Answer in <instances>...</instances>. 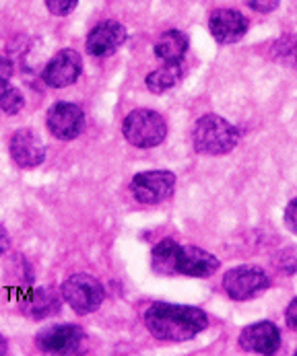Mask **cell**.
Returning a JSON list of instances; mask_svg holds the SVG:
<instances>
[{
	"label": "cell",
	"instance_id": "cell-1",
	"mask_svg": "<svg viewBox=\"0 0 297 356\" xmlns=\"http://www.w3.org/2000/svg\"><path fill=\"white\" fill-rule=\"evenodd\" d=\"M145 325L161 342H186L206 330L208 317L198 307L153 303L145 311Z\"/></svg>",
	"mask_w": 297,
	"mask_h": 356
},
{
	"label": "cell",
	"instance_id": "cell-2",
	"mask_svg": "<svg viewBox=\"0 0 297 356\" xmlns=\"http://www.w3.org/2000/svg\"><path fill=\"white\" fill-rule=\"evenodd\" d=\"M151 264L157 274L165 276L206 278L219 270V259L213 254L192 245H180L172 239H165L153 248Z\"/></svg>",
	"mask_w": 297,
	"mask_h": 356
},
{
	"label": "cell",
	"instance_id": "cell-3",
	"mask_svg": "<svg viewBox=\"0 0 297 356\" xmlns=\"http://www.w3.org/2000/svg\"><path fill=\"white\" fill-rule=\"evenodd\" d=\"M192 140H195L197 153L219 156V154L231 153L238 147L240 132L236 126H231L221 115L208 113L197 122Z\"/></svg>",
	"mask_w": 297,
	"mask_h": 356
},
{
	"label": "cell",
	"instance_id": "cell-4",
	"mask_svg": "<svg viewBox=\"0 0 297 356\" xmlns=\"http://www.w3.org/2000/svg\"><path fill=\"white\" fill-rule=\"evenodd\" d=\"M124 138L139 149L159 147L167 136V124L161 113L153 109H135L124 118Z\"/></svg>",
	"mask_w": 297,
	"mask_h": 356
},
{
	"label": "cell",
	"instance_id": "cell-5",
	"mask_svg": "<svg viewBox=\"0 0 297 356\" xmlns=\"http://www.w3.org/2000/svg\"><path fill=\"white\" fill-rule=\"evenodd\" d=\"M62 299L79 315H87L98 311L105 295L98 278L89 274H73L62 282Z\"/></svg>",
	"mask_w": 297,
	"mask_h": 356
},
{
	"label": "cell",
	"instance_id": "cell-6",
	"mask_svg": "<svg viewBox=\"0 0 297 356\" xmlns=\"http://www.w3.org/2000/svg\"><path fill=\"white\" fill-rule=\"evenodd\" d=\"M271 286L268 274L260 266H238L225 272L223 289L234 301H247Z\"/></svg>",
	"mask_w": 297,
	"mask_h": 356
},
{
	"label": "cell",
	"instance_id": "cell-7",
	"mask_svg": "<svg viewBox=\"0 0 297 356\" xmlns=\"http://www.w3.org/2000/svg\"><path fill=\"white\" fill-rule=\"evenodd\" d=\"M176 190V175L172 171H143L130 184L132 196L141 204H161L172 198Z\"/></svg>",
	"mask_w": 297,
	"mask_h": 356
},
{
	"label": "cell",
	"instance_id": "cell-8",
	"mask_svg": "<svg viewBox=\"0 0 297 356\" xmlns=\"http://www.w3.org/2000/svg\"><path fill=\"white\" fill-rule=\"evenodd\" d=\"M85 342V332L79 325L62 323L42 330L36 338V344L46 355H77Z\"/></svg>",
	"mask_w": 297,
	"mask_h": 356
},
{
	"label": "cell",
	"instance_id": "cell-9",
	"mask_svg": "<svg viewBox=\"0 0 297 356\" xmlns=\"http://www.w3.org/2000/svg\"><path fill=\"white\" fill-rule=\"evenodd\" d=\"M83 72V58L81 54L70 48L60 50L44 68L42 79L52 89H64L77 83Z\"/></svg>",
	"mask_w": 297,
	"mask_h": 356
},
{
	"label": "cell",
	"instance_id": "cell-10",
	"mask_svg": "<svg viewBox=\"0 0 297 356\" xmlns=\"http://www.w3.org/2000/svg\"><path fill=\"white\" fill-rule=\"evenodd\" d=\"M50 134L58 140H75L85 126V113L77 103L60 102L52 105L48 111Z\"/></svg>",
	"mask_w": 297,
	"mask_h": 356
},
{
	"label": "cell",
	"instance_id": "cell-11",
	"mask_svg": "<svg viewBox=\"0 0 297 356\" xmlns=\"http://www.w3.org/2000/svg\"><path fill=\"white\" fill-rule=\"evenodd\" d=\"M208 29L211 35L215 38V42L229 46L240 42L247 31V19L234 8H217L211 13L208 19Z\"/></svg>",
	"mask_w": 297,
	"mask_h": 356
},
{
	"label": "cell",
	"instance_id": "cell-12",
	"mask_svg": "<svg viewBox=\"0 0 297 356\" xmlns=\"http://www.w3.org/2000/svg\"><path fill=\"white\" fill-rule=\"evenodd\" d=\"M240 346L254 355H275L281 348V332L271 321H258L244 327L240 334Z\"/></svg>",
	"mask_w": 297,
	"mask_h": 356
},
{
	"label": "cell",
	"instance_id": "cell-13",
	"mask_svg": "<svg viewBox=\"0 0 297 356\" xmlns=\"http://www.w3.org/2000/svg\"><path fill=\"white\" fill-rule=\"evenodd\" d=\"M10 156L13 161L23 169H33L44 163L46 147L40 140V136L31 130H17L10 138Z\"/></svg>",
	"mask_w": 297,
	"mask_h": 356
},
{
	"label": "cell",
	"instance_id": "cell-14",
	"mask_svg": "<svg viewBox=\"0 0 297 356\" xmlns=\"http://www.w3.org/2000/svg\"><path fill=\"white\" fill-rule=\"evenodd\" d=\"M126 42V29L118 21H103L87 35V51L91 56L105 58Z\"/></svg>",
	"mask_w": 297,
	"mask_h": 356
},
{
	"label": "cell",
	"instance_id": "cell-15",
	"mask_svg": "<svg viewBox=\"0 0 297 356\" xmlns=\"http://www.w3.org/2000/svg\"><path fill=\"white\" fill-rule=\"evenodd\" d=\"M188 50V38L182 31H165L155 42V56L163 62H182L184 54Z\"/></svg>",
	"mask_w": 297,
	"mask_h": 356
},
{
	"label": "cell",
	"instance_id": "cell-16",
	"mask_svg": "<svg viewBox=\"0 0 297 356\" xmlns=\"http://www.w3.org/2000/svg\"><path fill=\"white\" fill-rule=\"evenodd\" d=\"M184 76L182 62H165L161 68L153 70L147 76V89L155 95H161L169 89H174Z\"/></svg>",
	"mask_w": 297,
	"mask_h": 356
},
{
	"label": "cell",
	"instance_id": "cell-17",
	"mask_svg": "<svg viewBox=\"0 0 297 356\" xmlns=\"http://www.w3.org/2000/svg\"><path fill=\"white\" fill-rule=\"evenodd\" d=\"M58 299L54 297V293H48L44 289L36 291L29 299L23 301V311L33 317V319H44L52 313H58Z\"/></svg>",
	"mask_w": 297,
	"mask_h": 356
},
{
	"label": "cell",
	"instance_id": "cell-18",
	"mask_svg": "<svg viewBox=\"0 0 297 356\" xmlns=\"http://www.w3.org/2000/svg\"><path fill=\"white\" fill-rule=\"evenodd\" d=\"M23 93L8 83V79H0V115H15L23 109Z\"/></svg>",
	"mask_w": 297,
	"mask_h": 356
},
{
	"label": "cell",
	"instance_id": "cell-19",
	"mask_svg": "<svg viewBox=\"0 0 297 356\" xmlns=\"http://www.w3.org/2000/svg\"><path fill=\"white\" fill-rule=\"evenodd\" d=\"M79 0H46V6L52 15L56 17H66L68 13H73L77 8Z\"/></svg>",
	"mask_w": 297,
	"mask_h": 356
},
{
	"label": "cell",
	"instance_id": "cell-20",
	"mask_svg": "<svg viewBox=\"0 0 297 356\" xmlns=\"http://www.w3.org/2000/svg\"><path fill=\"white\" fill-rule=\"evenodd\" d=\"M279 2L281 0H246L247 6L256 13H271L279 6Z\"/></svg>",
	"mask_w": 297,
	"mask_h": 356
},
{
	"label": "cell",
	"instance_id": "cell-21",
	"mask_svg": "<svg viewBox=\"0 0 297 356\" xmlns=\"http://www.w3.org/2000/svg\"><path fill=\"white\" fill-rule=\"evenodd\" d=\"M285 222H287L289 231L297 235V198L287 204V210H285Z\"/></svg>",
	"mask_w": 297,
	"mask_h": 356
},
{
	"label": "cell",
	"instance_id": "cell-22",
	"mask_svg": "<svg viewBox=\"0 0 297 356\" xmlns=\"http://www.w3.org/2000/svg\"><path fill=\"white\" fill-rule=\"evenodd\" d=\"M285 321L291 330H297V297L289 303L287 311H285Z\"/></svg>",
	"mask_w": 297,
	"mask_h": 356
},
{
	"label": "cell",
	"instance_id": "cell-23",
	"mask_svg": "<svg viewBox=\"0 0 297 356\" xmlns=\"http://www.w3.org/2000/svg\"><path fill=\"white\" fill-rule=\"evenodd\" d=\"M10 72H13V64H10V60H8V58H4V56H0V79H8V76H10Z\"/></svg>",
	"mask_w": 297,
	"mask_h": 356
},
{
	"label": "cell",
	"instance_id": "cell-24",
	"mask_svg": "<svg viewBox=\"0 0 297 356\" xmlns=\"http://www.w3.org/2000/svg\"><path fill=\"white\" fill-rule=\"evenodd\" d=\"M8 250V235H6V229L0 225V255L6 254Z\"/></svg>",
	"mask_w": 297,
	"mask_h": 356
},
{
	"label": "cell",
	"instance_id": "cell-25",
	"mask_svg": "<svg viewBox=\"0 0 297 356\" xmlns=\"http://www.w3.org/2000/svg\"><path fill=\"white\" fill-rule=\"evenodd\" d=\"M0 355H6V340L0 336Z\"/></svg>",
	"mask_w": 297,
	"mask_h": 356
},
{
	"label": "cell",
	"instance_id": "cell-26",
	"mask_svg": "<svg viewBox=\"0 0 297 356\" xmlns=\"http://www.w3.org/2000/svg\"><path fill=\"white\" fill-rule=\"evenodd\" d=\"M296 355H297V350H296Z\"/></svg>",
	"mask_w": 297,
	"mask_h": 356
}]
</instances>
